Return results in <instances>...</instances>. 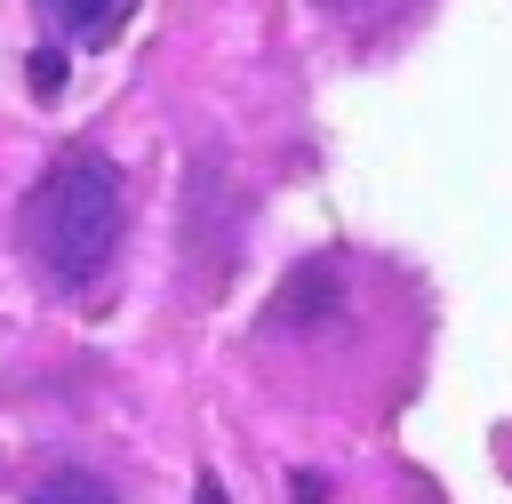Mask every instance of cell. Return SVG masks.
<instances>
[{"label":"cell","mask_w":512,"mask_h":504,"mask_svg":"<svg viewBox=\"0 0 512 504\" xmlns=\"http://www.w3.org/2000/svg\"><path fill=\"white\" fill-rule=\"evenodd\" d=\"M128 232V176L104 152H64L40 168V184L16 208V240L40 264L48 288H88L104 280V264L120 256Z\"/></svg>","instance_id":"6da1fadb"},{"label":"cell","mask_w":512,"mask_h":504,"mask_svg":"<svg viewBox=\"0 0 512 504\" xmlns=\"http://www.w3.org/2000/svg\"><path fill=\"white\" fill-rule=\"evenodd\" d=\"M64 40H88V48H104L112 32H120V16H128V0H32Z\"/></svg>","instance_id":"7a4b0ae2"},{"label":"cell","mask_w":512,"mask_h":504,"mask_svg":"<svg viewBox=\"0 0 512 504\" xmlns=\"http://www.w3.org/2000/svg\"><path fill=\"white\" fill-rule=\"evenodd\" d=\"M24 504H120V496H112V488H104L96 472H80V464H64V472H48V480H40V488H32Z\"/></svg>","instance_id":"3957f363"},{"label":"cell","mask_w":512,"mask_h":504,"mask_svg":"<svg viewBox=\"0 0 512 504\" xmlns=\"http://www.w3.org/2000/svg\"><path fill=\"white\" fill-rule=\"evenodd\" d=\"M24 72H32V88H40V96H56V88H64V48H56V40H48V48H32V64H24Z\"/></svg>","instance_id":"277c9868"},{"label":"cell","mask_w":512,"mask_h":504,"mask_svg":"<svg viewBox=\"0 0 512 504\" xmlns=\"http://www.w3.org/2000/svg\"><path fill=\"white\" fill-rule=\"evenodd\" d=\"M192 504H232V488H224L216 472H200V488H192Z\"/></svg>","instance_id":"5b68a950"},{"label":"cell","mask_w":512,"mask_h":504,"mask_svg":"<svg viewBox=\"0 0 512 504\" xmlns=\"http://www.w3.org/2000/svg\"><path fill=\"white\" fill-rule=\"evenodd\" d=\"M296 504H328V480H312V472H296Z\"/></svg>","instance_id":"8992f818"},{"label":"cell","mask_w":512,"mask_h":504,"mask_svg":"<svg viewBox=\"0 0 512 504\" xmlns=\"http://www.w3.org/2000/svg\"><path fill=\"white\" fill-rule=\"evenodd\" d=\"M328 8H360V0H328Z\"/></svg>","instance_id":"52a82bcc"}]
</instances>
